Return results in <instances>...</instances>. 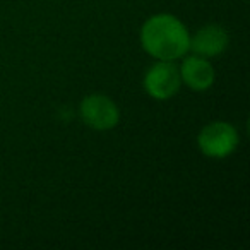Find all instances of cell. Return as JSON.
I'll list each match as a JSON object with an SVG mask.
<instances>
[{
  "instance_id": "1",
  "label": "cell",
  "mask_w": 250,
  "mask_h": 250,
  "mask_svg": "<svg viewBox=\"0 0 250 250\" xmlns=\"http://www.w3.org/2000/svg\"><path fill=\"white\" fill-rule=\"evenodd\" d=\"M141 46L147 55L158 60H175L188 52L190 33L173 14H154L141 28Z\"/></svg>"
},
{
  "instance_id": "2",
  "label": "cell",
  "mask_w": 250,
  "mask_h": 250,
  "mask_svg": "<svg viewBox=\"0 0 250 250\" xmlns=\"http://www.w3.org/2000/svg\"><path fill=\"white\" fill-rule=\"evenodd\" d=\"M238 130L229 122H211L204 125L197 136V146L201 153L212 160H223L235 153L238 147Z\"/></svg>"
},
{
  "instance_id": "3",
  "label": "cell",
  "mask_w": 250,
  "mask_h": 250,
  "mask_svg": "<svg viewBox=\"0 0 250 250\" xmlns=\"http://www.w3.org/2000/svg\"><path fill=\"white\" fill-rule=\"evenodd\" d=\"M79 115L93 130H111L120 122V110L111 98L104 94H89L79 104Z\"/></svg>"
},
{
  "instance_id": "4",
  "label": "cell",
  "mask_w": 250,
  "mask_h": 250,
  "mask_svg": "<svg viewBox=\"0 0 250 250\" xmlns=\"http://www.w3.org/2000/svg\"><path fill=\"white\" fill-rule=\"evenodd\" d=\"M144 89L153 100L167 101L173 98L180 91L182 79L180 70L175 65V62L168 60H158L156 63L147 69L144 74Z\"/></svg>"
},
{
  "instance_id": "5",
  "label": "cell",
  "mask_w": 250,
  "mask_h": 250,
  "mask_svg": "<svg viewBox=\"0 0 250 250\" xmlns=\"http://www.w3.org/2000/svg\"><path fill=\"white\" fill-rule=\"evenodd\" d=\"M228 45H229V36L223 26L206 24L199 31H195L194 36H190L188 50H192L199 57L211 59V57L221 55L228 48Z\"/></svg>"
},
{
  "instance_id": "6",
  "label": "cell",
  "mask_w": 250,
  "mask_h": 250,
  "mask_svg": "<svg viewBox=\"0 0 250 250\" xmlns=\"http://www.w3.org/2000/svg\"><path fill=\"white\" fill-rule=\"evenodd\" d=\"M178 70H180L182 83L192 91H197V93L208 91L214 84V67L211 65L208 59L195 55V53L190 57H185Z\"/></svg>"
}]
</instances>
